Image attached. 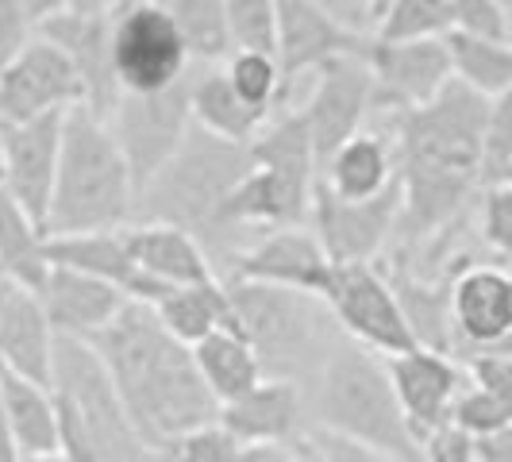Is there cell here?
Instances as JSON below:
<instances>
[{
    "mask_svg": "<svg viewBox=\"0 0 512 462\" xmlns=\"http://www.w3.org/2000/svg\"><path fill=\"white\" fill-rule=\"evenodd\" d=\"M489 101L451 81L436 101L393 112V147L401 181V224L409 243H428L462 220L482 189V131Z\"/></svg>",
    "mask_w": 512,
    "mask_h": 462,
    "instance_id": "6da1fadb",
    "label": "cell"
},
{
    "mask_svg": "<svg viewBox=\"0 0 512 462\" xmlns=\"http://www.w3.org/2000/svg\"><path fill=\"white\" fill-rule=\"evenodd\" d=\"M89 343L104 359L151 451H158L166 439L212 424L220 416V401L201 378L193 347L166 332V324L151 305L131 301Z\"/></svg>",
    "mask_w": 512,
    "mask_h": 462,
    "instance_id": "7a4b0ae2",
    "label": "cell"
},
{
    "mask_svg": "<svg viewBox=\"0 0 512 462\" xmlns=\"http://www.w3.org/2000/svg\"><path fill=\"white\" fill-rule=\"evenodd\" d=\"M251 166H255L251 147L216 139L193 124L174 158L139 189L135 212L143 220L193 231L208 255H228L231 262L239 243L224 231L220 212L235 193V185L251 174Z\"/></svg>",
    "mask_w": 512,
    "mask_h": 462,
    "instance_id": "3957f363",
    "label": "cell"
},
{
    "mask_svg": "<svg viewBox=\"0 0 512 462\" xmlns=\"http://www.w3.org/2000/svg\"><path fill=\"white\" fill-rule=\"evenodd\" d=\"M131 212H135V181L112 128L85 108H70L58 178L43 224L47 239L128 228Z\"/></svg>",
    "mask_w": 512,
    "mask_h": 462,
    "instance_id": "277c9868",
    "label": "cell"
},
{
    "mask_svg": "<svg viewBox=\"0 0 512 462\" xmlns=\"http://www.w3.org/2000/svg\"><path fill=\"white\" fill-rule=\"evenodd\" d=\"M316 420L335 436L382 451L393 462H424V443L412 436L385 359L362 343H339L316 382Z\"/></svg>",
    "mask_w": 512,
    "mask_h": 462,
    "instance_id": "5b68a950",
    "label": "cell"
},
{
    "mask_svg": "<svg viewBox=\"0 0 512 462\" xmlns=\"http://www.w3.org/2000/svg\"><path fill=\"white\" fill-rule=\"evenodd\" d=\"M51 389L58 405L74 412L77 424L89 432L97 462H154L151 443L135 428L120 389L89 339H54Z\"/></svg>",
    "mask_w": 512,
    "mask_h": 462,
    "instance_id": "8992f818",
    "label": "cell"
},
{
    "mask_svg": "<svg viewBox=\"0 0 512 462\" xmlns=\"http://www.w3.org/2000/svg\"><path fill=\"white\" fill-rule=\"evenodd\" d=\"M231 328L255 347L262 370L289 378L316 347L320 305L316 297L266 282H228Z\"/></svg>",
    "mask_w": 512,
    "mask_h": 462,
    "instance_id": "52a82bcc",
    "label": "cell"
},
{
    "mask_svg": "<svg viewBox=\"0 0 512 462\" xmlns=\"http://www.w3.org/2000/svg\"><path fill=\"white\" fill-rule=\"evenodd\" d=\"M112 58L120 93H158L189 74V47L158 0H124L112 12Z\"/></svg>",
    "mask_w": 512,
    "mask_h": 462,
    "instance_id": "ba28073f",
    "label": "cell"
},
{
    "mask_svg": "<svg viewBox=\"0 0 512 462\" xmlns=\"http://www.w3.org/2000/svg\"><path fill=\"white\" fill-rule=\"evenodd\" d=\"M108 128L128 158L135 197H139V189L174 158L181 139L193 128L189 74L181 77L178 85L158 89V93H120V104H116Z\"/></svg>",
    "mask_w": 512,
    "mask_h": 462,
    "instance_id": "9c48e42d",
    "label": "cell"
},
{
    "mask_svg": "<svg viewBox=\"0 0 512 462\" xmlns=\"http://www.w3.org/2000/svg\"><path fill=\"white\" fill-rule=\"evenodd\" d=\"M324 305L332 308L339 328L362 343L374 355H405L416 347L409 332L405 308L393 293V282L382 270H374V262H351V266H335L332 285L324 293Z\"/></svg>",
    "mask_w": 512,
    "mask_h": 462,
    "instance_id": "30bf717a",
    "label": "cell"
},
{
    "mask_svg": "<svg viewBox=\"0 0 512 462\" xmlns=\"http://www.w3.org/2000/svg\"><path fill=\"white\" fill-rule=\"evenodd\" d=\"M308 220L335 266L374 262L401 224V181H393L385 193L370 197V201L335 197L324 181H316Z\"/></svg>",
    "mask_w": 512,
    "mask_h": 462,
    "instance_id": "8fae6325",
    "label": "cell"
},
{
    "mask_svg": "<svg viewBox=\"0 0 512 462\" xmlns=\"http://www.w3.org/2000/svg\"><path fill=\"white\" fill-rule=\"evenodd\" d=\"M366 66L374 74V112H409L436 101L455 81L447 39H370Z\"/></svg>",
    "mask_w": 512,
    "mask_h": 462,
    "instance_id": "7c38bea8",
    "label": "cell"
},
{
    "mask_svg": "<svg viewBox=\"0 0 512 462\" xmlns=\"http://www.w3.org/2000/svg\"><path fill=\"white\" fill-rule=\"evenodd\" d=\"M305 116L312 147L320 166L332 158L347 139H355L374 112V74L362 54H343L316 70L308 101L297 108Z\"/></svg>",
    "mask_w": 512,
    "mask_h": 462,
    "instance_id": "4fadbf2b",
    "label": "cell"
},
{
    "mask_svg": "<svg viewBox=\"0 0 512 462\" xmlns=\"http://www.w3.org/2000/svg\"><path fill=\"white\" fill-rule=\"evenodd\" d=\"M70 108H81V77L51 39L31 35L12 58L0 62V120L20 124Z\"/></svg>",
    "mask_w": 512,
    "mask_h": 462,
    "instance_id": "5bb4252c",
    "label": "cell"
},
{
    "mask_svg": "<svg viewBox=\"0 0 512 462\" xmlns=\"http://www.w3.org/2000/svg\"><path fill=\"white\" fill-rule=\"evenodd\" d=\"M66 116L70 112H47V116L20 120V124L0 120V185L39 224H47L54 178H58V158H62Z\"/></svg>",
    "mask_w": 512,
    "mask_h": 462,
    "instance_id": "9a60e30c",
    "label": "cell"
},
{
    "mask_svg": "<svg viewBox=\"0 0 512 462\" xmlns=\"http://www.w3.org/2000/svg\"><path fill=\"white\" fill-rule=\"evenodd\" d=\"M231 282H266L297 289L316 301H324L328 285H332L335 262L320 247L316 231L301 228H278L262 231L247 247H239V255L228 262Z\"/></svg>",
    "mask_w": 512,
    "mask_h": 462,
    "instance_id": "2e32d148",
    "label": "cell"
},
{
    "mask_svg": "<svg viewBox=\"0 0 512 462\" xmlns=\"http://www.w3.org/2000/svg\"><path fill=\"white\" fill-rule=\"evenodd\" d=\"M389 382L397 389V401L405 409L412 436L420 443L436 436L439 428L451 424L455 401L466 389V366L455 355L443 351H428V347H412L405 355H389L385 359Z\"/></svg>",
    "mask_w": 512,
    "mask_h": 462,
    "instance_id": "e0dca14e",
    "label": "cell"
},
{
    "mask_svg": "<svg viewBox=\"0 0 512 462\" xmlns=\"http://www.w3.org/2000/svg\"><path fill=\"white\" fill-rule=\"evenodd\" d=\"M35 35L51 39L74 62L81 77V108L108 124L120 104V77H116V58H112V16L66 12L51 24H43Z\"/></svg>",
    "mask_w": 512,
    "mask_h": 462,
    "instance_id": "ac0fdd59",
    "label": "cell"
},
{
    "mask_svg": "<svg viewBox=\"0 0 512 462\" xmlns=\"http://www.w3.org/2000/svg\"><path fill=\"white\" fill-rule=\"evenodd\" d=\"M370 39L374 35H359L351 27L335 24L312 0H278V66L285 89L301 74H316L332 58L366 54Z\"/></svg>",
    "mask_w": 512,
    "mask_h": 462,
    "instance_id": "d6986e66",
    "label": "cell"
},
{
    "mask_svg": "<svg viewBox=\"0 0 512 462\" xmlns=\"http://www.w3.org/2000/svg\"><path fill=\"white\" fill-rule=\"evenodd\" d=\"M455 359L512 332V274L501 266H466L451 278Z\"/></svg>",
    "mask_w": 512,
    "mask_h": 462,
    "instance_id": "ffe728a7",
    "label": "cell"
},
{
    "mask_svg": "<svg viewBox=\"0 0 512 462\" xmlns=\"http://www.w3.org/2000/svg\"><path fill=\"white\" fill-rule=\"evenodd\" d=\"M54 339L43 297L0 274V366L51 385Z\"/></svg>",
    "mask_w": 512,
    "mask_h": 462,
    "instance_id": "44dd1931",
    "label": "cell"
},
{
    "mask_svg": "<svg viewBox=\"0 0 512 462\" xmlns=\"http://www.w3.org/2000/svg\"><path fill=\"white\" fill-rule=\"evenodd\" d=\"M39 297L54 335H70V339H93L131 305L116 285L81 274L74 266H51Z\"/></svg>",
    "mask_w": 512,
    "mask_h": 462,
    "instance_id": "7402d4cb",
    "label": "cell"
},
{
    "mask_svg": "<svg viewBox=\"0 0 512 462\" xmlns=\"http://www.w3.org/2000/svg\"><path fill=\"white\" fill-rule=\"evenodd\" d=\"M47 258H51V266H74L81 274H93V278H101V282L116 285L128 301H139V305H154V301L166 293V289L158 282H151V278L139 270V262L131 258L124 228L47 239Z\"/></svg>",
    "mask_w": 512,
    "mask_h": 462,
    "instance_id": "603a6c76",
    "label": "cell"
},
{
    "mask_svg": "<svg viewBox=\"0 0 512 462\" xmlns=\"http://www.w3.org/2000/svg\"><path fill=\"white\" fill-rule=\"evenodd\" d=\"M131 258L139 262V270L158 282L162 289H181V285L212 282V255L205 243L185 228L174 224H158V220H143V224H128L124 228Z\"/></svg>",
    "mask_w": 512,
    "mask_h": 462,
    "instance_id": "cb8c5ba5",
    "label": "cell"
},
{
    "mask_svg": "<svg viewBox=\"0 0 512 462\" xmlns=\"http://www.w3.org/2000/svg\"><path fill=\"white\" fill-rule=\"evenodd\" d=\"M301 416H305V401H301V389L293 378H262L243 397L224 401L216 420L243 447H255V443L297 439L301 436Z\"/></svg>",
    "mask_w": 512,
    "mask_h": 462,
    "instance_id": "d4e9b609",
    "label": "cell"
},
{
    "mask_svg": "<svg viewBox=\"0 0 512 462\" xmlns=\"http://www.w3.org/2000/svg\"><path fill=\"white\" fill-rule=\"evenodd\" d=\"M320 181L335 197L370 201L397 181V147L382 131H359L320 166Z\"/></svg>",
    "mask_w": 512,
    "mask_h": 462,
    "instance_id": "484cf974",
    "label": "cell"
},
{
    "mask_svg": "<svg viewBox=\"0 0 512 462\" xmlns=\"http://www.w3.org/2000/svg\"><path fill=\"white\" fill-rule=\"evenodd\" d=\"M189 112L197 128L239 147H251L258 131L270 124V116H262L231 89L224 66H201L197 74H189Z\"/></svg>",
    "mask_w": 512,
    "mask_h": 462,
    "instance_id": "4316f807",
    "label": "cell"
},
{
    "mask_svg": "<svg viewBox=\"0 0 512 462\" xmlns=\"http://www.w3.org/2000/svg\"><path fill=\"white\" fill-rule=\"evenodd\" d=\"M0 416L27 459L58 455V401L51 385L0 366Z\"/></svg>",
    "mask_w": 512,
    "mask_h": 462,
    "instance_id": "83f0119b",
    "label": "cell"
},
{
    "mask_svg": "<svg viewBox=\"0 0 512 462\" xmlns=\"http://www.w3.org/2000/svg\"><path fill=\"white\" fill-rule=\"evenodd\" d=\"M0 274L35 293L51 274L47 231L4 185H0Z\"/></svg>",
    "mask_w": 512,
    "mask_h": 462,
    "instance_id": "f1b7e54d",
    "label": "cell"
},
{
    "mask_svg": "<svg viewBox=\"0 0 512 462\" xmlns=\"http://www.w3.org/2000/svg\"><path fill=\"white\" fill-rule=\"evenodd\" d=\"M193 359H197V370H201V378H205V385L212 389V397L220 405L243 397L247 389H255L266 378L255 347L235 332L231 324L228 328H216L201 343H193Z\"/></svg>",
    "mask_w": 512,
    "mask_h": 462,
    "instance_id": "f546056e",
    "label": "cell"
},
{
    "mask_svg": "<svg viewBox=\"0 0 512 462\" xmlns=\"http://www.w3.org/2000/svg\"><path fill=\"white\" fill-rule=\"evenodd\" d=\"M158 320L166 324V332L178 335L181 343H201L205 335H212L216 328H228L231 324V301H228V285L197 282V285H181V289H166L158 301H154Z\"/></svg>",
    "mask_w": 512,
    "mask_h": 462,
    "instance_id": "4dcf8cb0",
    "label": "cell"
},
{
    "mask_svg": "<svg viewBox=\"0 0 512 462\" xmlns=\"http://www.w3.org/2000/svg\"><path fill=\"white\" fill-rule=\"evenodd\" d=\"M393 293L405 308L409 332L416 339V347L428 351H443L455 355V312H451V282H424L416 274H397L389 278Z\"/></svg>",
    "mask_w": 512,
    "mask_h": 462,
    "instance_id": "1f68e13d",
    "label": "cell"
},
{
    "mask_svg": "<svg viewBox=\"0 0 512 462\" xmlns=\"http://www.w3.org/2000/svg\"><path fill=\"white\" fill-rule=\"evenodd\" d=\"M447 51H451V74L466 89L482 93L486 101L501 97L512 89V43L497 39H478V35H462L447 31Z\"/></svg>",
    "mask_w": 512,
    "mask_h": 462,
    "instance_id": "d6a6232c",
    "label": "cell"
},
{
    "mask_svg": "<svg viewBox=\"0 0 512 462\" xmlns=\"http://www.w3.org/2000/svg\"><path fill=\"white\" fill-rule=\"evenodd\" d=\"M158 4L174 16V24H178L193 62H201V66H220V62L235 51V47H231L224 0H158Z\"/></svg>",
    "mask_w": 512,
    "mask_h": 462,
    "instance_id": "836d02e7",
    "label": "cell"
},
{
    "mask_svg": "<svg viewBox=\"0 0 512 462\" xmlns=\"http://www.w3.org/2000/svg\"><path fill=\"white\" fill-rule=\"evenodd\" d=\"M224 74H228L231 89L243 97V101L258 108L262 116H270L274 108L285 104V77L282 66L274 54H262V51H231L224 58Z\"/></svg>",
    "mask_w": 512,
    "mask_h": 462,
    "instance_id": "e575fe53",
    "label": "cell"
},
{
    "mask_svg": "<svg viewBox=\"0 0 512 462\" xmlns=\"http://www.w3.org/2000/svg\"><path fill=\"white\" fill-rule=\"evenodd\" d=\"M455 0H393L378 16V39H443Z\"/></svg>",
    "mask_w": 512,
    "mask_h": 462,
    "instance_id": "d590c367",
    "label": "cell"
},
{
    "mask_svg": "<svg viewBox=\"0 0 512 462\" xmlns=\"http://www.w3.org/2000/svg\"><path fill=\"white\" fill-rule=\"evenodd\" d=\"M235 51H262L278 58V0H224Z\"/></svg>",
    "mask_w": 512,
    "mask_h": 462,
    "instance_id": "8d00e7d4",
    "label": "cell"
},
{
    "mask_svg": "<svg viewBox=\"0 0 512 462\" xmlns=\"http://www.w3.org/2000/svg\"><path fill=\"white\" fill-rule=\"evenodd\" d=\"M239 455H243V443L231 436L220 420H212L193 432L166 439L154 451V462H239Z\"/></svg>",
    "mask_w": 512,
    "mask_h": 462,
    "instance_id": "74e56055",
    "label": "cell"
},
{
    "mask_svg": "<svg viewBox=\"0 0 512 462\" xmlns=\"http://www.w3.org/2000/svg\"><path fill=\"white\" fill-rule=\"evenodd\" d=\"M512 181V89L493 97L482 131V189Z\"/></svg>",
    "mask_w": 512,
    "mask_h": 462,
    "instance_id": "f35d334b",
    "label": "cell"
},
{
    "mask_svg": "<svg viewBox=\"0 0 512 462\" xmlns=\"http://www.w3.org/2000/svg\"><path fill=\"white\" fill-rule=\"evenodd\" d=\"M451 424H455L459 432H466L470 439H482V436L501 432V428H509L512 409L505 401H497L493 393L478 389L474 382H466V389H462L459 401H455V412H451Z\"/></svg>",
    "mask_w": 512,
    "mask_h": 462,
    "instance_id": "ab89813d",
    "label": "cell"
},
{
    "mask_svg": "<svg viewBox=\"0 0 512 462\" xmlns=\"http://www.w3.org/2000/svg\"><path fill=\"white\" fill-rule=\"evenodd\" d=\"M478 231H482V243H486L493 255L512 258V181L482 189Z\"/></svg>",
    "mask_w": 512,
    "mask_h": 462,
    "instance_id": "60d3db41",
    "label": "cell"
},
{
    "mask_svg": "<svg viewBox=\"0 0 512 462\" xmlns=\"http://www.w3.org/2000/svg\"><path fill=\"white\" fill-rule=\"evenodd\" d=\"M451 31L509 43V20H505L501 0H455L451 4Z\"/></svg>",
    "mask_w": 512,
    "mask_h": 462,
    "instance_id": "b9f144b4",
    "label": "cell"
},
{
    "mask_svg": "<svg viewBox=\"0 0 512 462\" xmlns=\"http://www.w3.org/2000/svg\"><path fill=\"white\" fill-rule=\"evenodd\" d=\"M462 366H466V378L478 385V389L493 393L497 401H505L512 409V359L509 355H470V359H462Z\"/></svg>",
    "mask_w": 512,
    "mask_h": 462,
    "instance_id": "7bdbcfd3",
    "label": "cell"
},
{
    "mask_svg": "<svg viewBox=\"0 0 512 462\" xmlns=\"http://www.w3.org/2000/svg\"><path fill=\"white\" fill-rule=\"evenodd\" d=\"M239 462H324L312 436L308 439H285V443H255V447H243Z\"/></svg>",
    "mask_w": 512,
    "mask_h": 462,
    "instance_id": "ee69618b",
    "label": "cell"
},
{
    "mask_svg": "<svg viewBox=\"0 0 512 462\" xmlns=\"http://www.w3.org/2000/svg\"><path fill=\"white\" fill-rule=\"evenodd\" d=\"M312 443H316V451H320V459L324 462H393L385 459L382 451H374V447H362L355 439H343L328 432V428H316L312 432Z\"/></svg>",
    "mask_w": 512,
    "mask_h": 462,
    "instance_id": "f6af8a7d",
    "label": "cell"
},
{
    "mask_svg": "<svg viewBox=\"0 0 512 462\" xmlns=\"http://www.w3.org/2000/svg\"><path fill=\"white\" fill-rule=\"evenodd\" d=\"M312 4L324 8L335 24L351 27V31H359V35H374V27H378V8H374V0H312Z\"/></svg>",
    "mask_w": 512,
    "mask_h": 462,
    "instance_id": "bcb514c9",
    "label": "cell"
},
{
    "mask_svg": "<svg viewBox=\"0 0 512 462\" xmlns=\"http://www.w3.org/2000/svg\"><path fill=\"white\" fill-rule=\"evenodd\" d=\"M35 31L27 24L24 0H0V62L24 47Z\"/></svg>",
    "mask_w": 512,
    "mask_h": 462,
    "instance_id": "7dc6e473",
    "label": "cell"
},
{
    "mask_svg": "<svg viewBox=\"0 0 512 462\" xmlns=\"http://www.w3.org/2000/svg\"><path fill=\"white\" fill-rule=\"evenodd\" d=\"M424 462H474V439L447 424L424 443Z\"/></svg>",
    "mask_w": 512,
    "mask_h": 462,
    "instance_id": "c3c4849f",
    "label": "cell"
},
{
    "mask_svg": "<svg viewBox=\"0 0 512 462\" xmlns=\"http://www.w3.org/2000/svg\"><path fill=\"white\" fill-rule=\"evenodd\" d=\"M474 462H512V424L493 436L474 439Z\"/></svg>",
    "mask_w": 512,
    "mask_h": 462,
    "instance_id": "681fc988",
    "label": "cell"
},
{
    "mask_svg": "<svg viewBox=\"0 0 512 462\" xmlns=\"http://www.w3.org/2000/svg\"><path fill=\"white\" fill-rule=\"evenodd\" d=\"M24 12H27V24L31 31H39L43 24H51L58 16L70 12V0H24Z\"/></svg>",
    "mask_w": 512,
    "mask_h": 462,
    "instance_id": "f907efd6",
    "label": "cell"
},
{
    "mask_svg": "<svg viewBox=\"0 0 512 462\" xmlns=\"http://www.w3.org/2000/svg\"><path fill=\"white\" fill-rule=\"evenodd\" d=\"M124 0H70V12L77 16H112Z\"/></svg>",
    "mask_w": 512,
    "mask_h": 462,
    "instance_id": "816d5d0a",
    "label": "cell"
},
{
    "mask_svg": "<svg viewBox=\"0 0 512 462\" xmlns=\"http://www.w3.org/2000/svg\"><path fill=\"white\" fill-rule=\"evenodd\" d=\"M27 462H66L62 455H31Z\"/></svg>",
    "mask_w": 512,
    "mask_h": 462,
    "instance_id": "f5cc1de1",
    "label": "cell"
},
{
    "mask_svg": "<svg viewBox=\"0 0 512 462\" xmlns=\"http://www.w3.org/2000/svg\"><path fill=\"white\" fill-rule=\"evenodd\" d=\"M501 8H505V20H509V43H512V0H501Z\"/></svg>",
    "mask_w": 512,
    "mask_h": 462,
    "instance_id": "db71d44e",
    "label": "cell"
},
{
    "mask_svg": "<svg viewBox=\"0 0 512 462\" xmlns=\"http://www.w3.org/2000/svg\"><path fill=\"white\" fill-rule=\"evenodd\" d=\"M389 4H393V0H374V8H378V16H382L385 8H389Z\"/></svg>",
    "mask_w": 512,
    "mask_h": 462,
    "instance_id": "11a10c76",
    "label": "cell"
}]
</instances>
